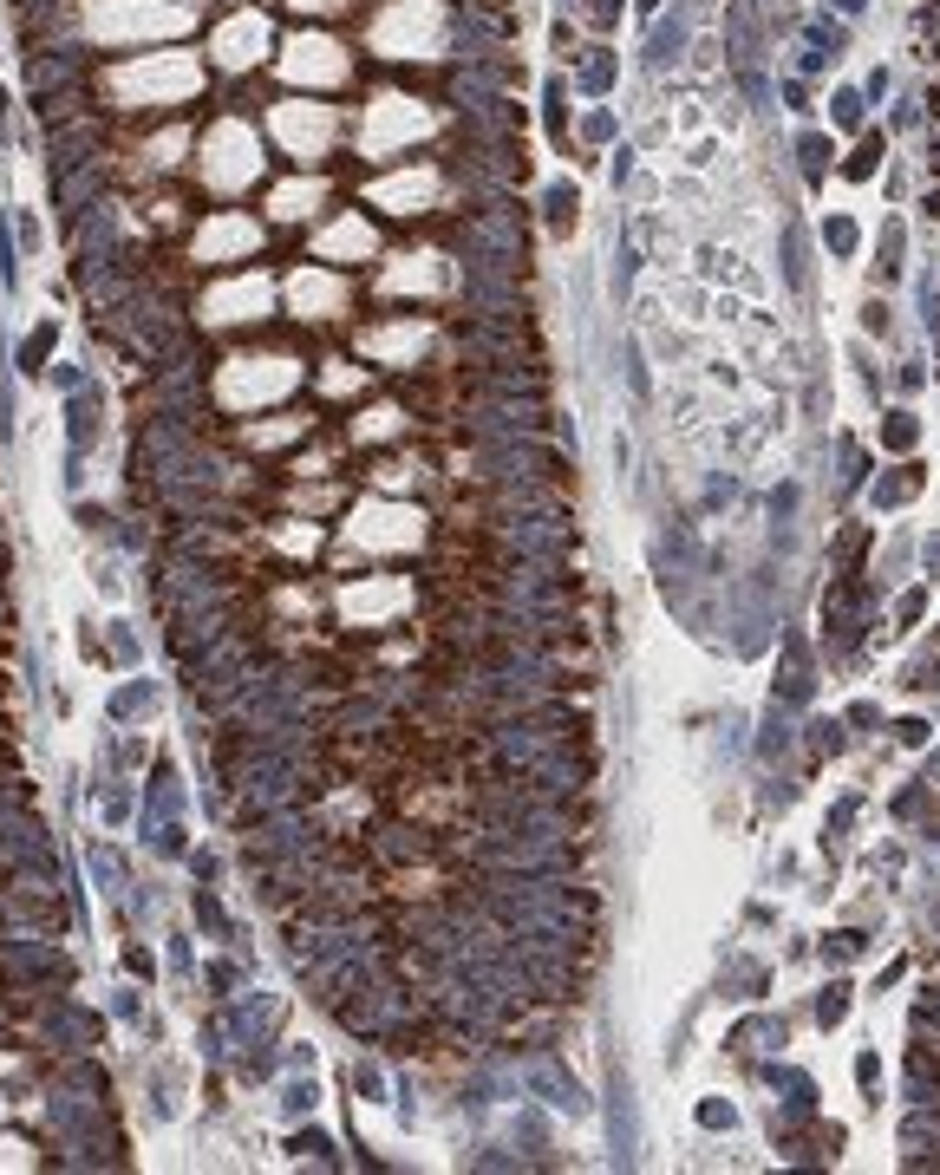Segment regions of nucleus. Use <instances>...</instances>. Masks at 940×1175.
<instances>
[{"instance_id": "nucleus-44", "label": "nucleus", "mask_w": 940, "mask_h": 1175, "mask_svg": "<svg viewBox=\"0 0 940 1175\" xmlns=\"http://www.w3.org/2000/svg\"><path fill=\"white\" fill-rule=\"evenodd\" d=\"M895 732H901V745H921V738H927V725H921V719H901Z\"/></svg>"}, {"instance_id": "nucleus-24", "label": "nucleus", "mask_w": 940, "mask_h": 1175, "mask_svg": "<svg viewBox=\"0 0 940 1175\" xmlns=\"http://www.w3.org/2000/svg\"><path fill=\"white\" fill-rule=\"evenodd\" d=\"M144 712H157V686L151 679H138V686H125L118 699H111V719H144Z\"/></svg>"}, {"instance_id": "nucleus-2", "label": "nucleus", "mask_w": 940, "mask_h": 1175, "mask_svg": "<svg viewBox=\"0 0 940 1175\" xmlns=\"http://www.w3.org/2000/svg\"><path fill=\"white\" fill-rule=\"evenodd\" d=\"M301 386V360L288 353H242L216 373V399L229 412H262V405H281L288 392Z\"/></svg>"}, {"instance_id": "nucleus-28", "label": "nucleus", "mask_w": 940, "mask_h": 1175, "mask_svg": "<svg viewBox=\"0 0 940 1175\" xmlns=\"http://www.w3.org/2000/svg\"><path fill=\"white\" fill-rule=\"evenodd\" d=\"M14 216H0V288H20V262H14Z\"/></svg>"}, {"instance_id": "nucleus-3", "label": "nucleus", "mask_w": 940, "mask_h": 1175, "mask_svg": "<svg viewBox=\"0 0 940 1175\" xmlns=\"http://www.w3.org/2000/svg\"><path fill=\"white\" fill-rule=\"evenodd\" d=\"M196 85H203V66L190 53H144V59L111 72V98L118 105H183Z\"/></svg>"}, {"instance_id": "nucleus-35", "label": "nucleus", "mask_w": 940, "mask_h": 1175, "mask_svg": "<svg viewBox=\"0 0 940 1175\" xmlns=\"http://www.w3.org/2000/svg\"><path fill=\"white\" fill-rule=\"evenodd\" d=\"M882 438H888V444H895V451H908V444H914V418H908V412H888V425H882Z\"/></svg>"}, {"instance_id": "nucleus-6", "label": "nucleus", "mask_w": 940, "mask_h": 1175, "mask_svg": "<svg viewBox=\"0 0 940 1175\" xmlns=\"http://www.w3.org/2000/svg\"><path fill=\"white\" fill-rule=\"evenodd\" d=\"M262 177V138H255L242 118H222V125H209L203 138V183L209 190H249V183Z\"/></svg>"}, {"instance_id": "nucleus-17", "label": "nucleus", "mask_w": 940, "mask_h": 1175, "mask_svg": "<svg viewBox=\"0 0 940 1175\" xmlns=\"http://www.w3.org/2000/svg\"><path fill=\"white\" fill-rule=\"evenodd\" d=\"M425 340H431V333L418 327V320H399V327H373L360 340V353H366V360H379V366H418Z\"/></svg>"}, {"instance_id": "nucleus-46", "label": "nucleus", "mask_w": 940, "mask_h": 1175, "mask_svg": "<svg viewBox=\"0 0 940 1175\" xmlns=\"http://www.w3.org/2000/svg\"><path fill=\"white\" fill-rule=\"evenodd\" d=\"M7 1071H14V1058H7V1051H0V1078H7Z\"/></svg>"}, {"instance_id": "nucleus-23", "label": "nucleus", "mask_w": 940, "mask_h": 1175, "mask_svg": "<svg viewBox=\"0 0 940 1175\" xmlns=\"http://www.w3.org/2000/svg\"><path fill=\"white\" fill-rule=\"evenodd\" d=\"M275 549H281V555H314V549H320V523H307V516L281 523V529H275Z\"/></svg>"}, {"instance_id": "nucleus-21", "label": "nucleus", "mask_w": 940, "mask_h": 1175, "mask_svg": "<svg viewBox=\"0 0 940 1175\" xmlns=\"http://www.w3.org/2000/svg\"><path fill=\"white\" fill-rule=\"evenodd\" d=\"M307 431V418H262V425H249V444L255 451H281V444H294Z\"/></svg>"}, {"instance_id": "nucleus-29", "label": "nucleus", "mask_w": 940, "mask_h": 1175, "mask_svg": "<svg viewBox=\"0 0 940 1175\" xmlns=\"http://www.w3.org/2000/svg\"><path fill=\"white\" fill-rule=\"evenodd\" d=\"M581 85H588V92H608V85H614V53H608V46L581 66Z\"/></svg>"}, {"instance_id": "nucleus-19", "label": "nucleus", "mask_w": 940, "mask_h": 1175, "mask_svg": "<svg viewBox=\"0 0 940 1175\" xmlns=\"http://www.w3.org/2000/svg\"><path fill=\"white\" fill-rule=\"evenodd\" d=\"M320 203H327V177H294V183H281V190L268 196V216L275 222H307Z\"/></svg>"}, {"instance_id": "nucleus-37", "label": "nucleus", "mask_w": 940, "mask_h": 1175, "mask_svg": "<svg viewBox=\"0 0 940 1175\" xmlns=\"http://www.w3.org/2000/svg\"><path fill=\"white\" fill-rule=\"evenodd\" d=\"M823 242H830L836 255H849V249H856V222H849V216H836L830 229H823Z\"/></svg>"}, {"instance_id": "nucleus-13", "label": "nucleus", "mask_w": 940, "mask_h": 1175, "mask_svg": "<svg viewBox=\"0 0 940 1175\" xmlns=\"http://www.w3.org/2000/svg\"><path fill=\"white\" fill-rule=\"evenodd\" d=\"M268 40H275V27H268V14H235L216 27V40H209V59H216L222 72H249L262 66Z\"/></svg>"}, {"instance_id": "nucleus-33", "label": "nucleus", "mask_w": 940, "mask_h": 1175, "mask_svg": "<svg viewBox=\"0 0 940 1175\" xmlns=\"http://www.w3.org/2000/svg\"><path fill=\"white\" fill-rule=\"evenodd\" d=\"M830 111H836V125H843V131H856V125H862V98H856V92H836V98H830Z\"/></svg>"}, {"instance_id": "nucleus-39", "label": "nucleus", "mask_w": 940, "mask_h": 1175, "mask_svg": "<svg viewBox=\"0 0 940 1175\" xmlns=\"http://www.w3.org/2000/svg\"><path fill=\"white\" fill-rule=\"evenodd\" d=\"M288 7H294V14H346L353 0H288Z\"/></svg>"}, {"instance_id": "nucleus-7", "label": "nucleus", "mask_w": 940, "mask_h": 1175, "mask_svg": "<svg viewBox=\"0 0 940 1175\" xmlns=\"http://www.w3.org/2000/svg\"><path fill=\"white\" fill-rule=\"evenodd\" d=\"M425 131H431V111L418 105V98L379 92L360 118V157H392V151H405V144H418Z\"/></svg>"}, {"instance_id": "nucleus-38", "label": "nucleus", "mask_w": 940, "mask_h": 1175, "mask_svg": "<svg viewBox=\"0 0 940 1175\" xmlns=\"http://www.w3.org/2000/svg\"><path fill=\"white\" fill-rule=\"evenodd\" d=\"M823 151H830L823 138H803V144H797V157H803V170H810V177H823Z\"/></svg>"}, {"instance_id": "nucleus-8", "label": "nucleus", "mask_w": 940, "mask_h": 1175, "mask_svg": "<svg viewBox=\"0 0 940 1175\" xmlns=\"http://www.w3.org/2000/svg\"><path fill=\"white\" fill-rule=\"evenodd\" d=\"M268 131L281 138V151H288V157H327L333 138H340V111L314 105V98H288V105H275Z\"/></svg>"}, {"instance_id": "nucleus-18", "label": "nucleus", "mask_w": 940, "mask_h": 1175, "mask_svg": "<svg viewBox=\"0 0 940 1175\" xmlns=\"http://www.w3.org/2000/svg\"><path fill=\"white\" fill-rule=\"evenodd\" d=\"M379 288L386 294H438L444 288V262L438 255H399V262L379 275Z\"/></svg>"}, {"instance_id": "nucleus-20", "label": "nucleus", "mask_w": 940, "mask_h": 1175, "mask_svg": "<svg viewBox=\"0 0 940 1175\" xmlns=\"http://www.w3.org/2000/svg\"><path fill=\"white\" fill-rule=\"evenodd\" d=\"M399 431H405L399 405H373V412L353 418V438H360V444H386V438H399Z\"/></svg>"}, {"instance_id": "nucleus-27", "label": "nucleus", "mask_w": 940, "mask_h": 1175, "mask_svg": "<svg viewBox=\"0 0 940 1175\" xmlns=\"http://www.w3.org/2000/svg\"><path fill=\"white\" fill-rule=\"evenodd\" d=\"M679 46H686V27H679V20H666V27L653 33V53H647V66H673V59H679Z\"/></svg>"}, {"instance_id": "nucleus-14", "label": "nucleus", "mask_w": 940, "mask_h": 1175, "mask_svg": "<svg viewBox=\"0 0 940 1175\" xmlns=\"http://www.w3.org/2000/svg\"><path fill=\"white\" fill-rule=\"evenodd\" d=\"M346 307V281L333 275V268H301V275L288 281V314L301 320H333Z\"/></svg>"}, {"instance_id": "nucleus-30", "label": "nucleus", "mask_w": 940, "mask_h": 1175, "mask_svg": "<svg viewBox=\"0 0 940 1175\" xmlns=\"http://www.w3.org/2000/svg\"><path fill=\"white\" fill-rule=\"evenodd\" d=\"M33 1162L40 1156H33L27 1136H0V1169H33Z\"/></svg>"}, {"instance_id": "nucleus-32", "label": "nucleus", "mask_w": 940, "mask_h": 1175, "mask_svg": "<svg viewBox=\"0 0 940 1175\" xmlns=\"http://www.w3.org/2000/svg\"><path fill=\"white\" fill-rule=\"evenodd\" d=\"M418 477V464L412 457H392V464H379V490H405Z\"/></svg>"}, {"instance_id": "nucleus-34", "label": "nucleus", "mask_w": 940, "mask_h": 1175, "mask_svg": "<svg viewBox=\"0 0 940 1175\" xmlns=\"http://www.w3.org/2000/svg\"><path fill=\"white\" fill-rule=\"evenodd\" d=\"M568 216H575V190L555 183V190H549V222H555V229H568Z\"/></svg>"}, {"instance_id": "nucleus-10", "label": "nucleus", "mask_w": 940, "mask_h": 1175, "mask_svg": "<svg viewBox=\"0 0 940 1175\" xmlns=\"http://www.w3.org/2000/svg\"><path fill=\"white\" fill-rule=\"evenodd\" d=\"M281 72H288L294 85H340L346 72H353V59H346V46L327 40V33H294V40L281 46Z\"/></svg>"}, {"instance_id": "nucleus-43", "label": "nucleus", "mask_w": 940, "mask_h": 1175, "mask_svg": "<svg viewBox=\"0 0 940 1175\" xmlns=\"http://www.w3.org/2000/svg\"><path fill=\"white\" fill-rule=\"evenodd\" d=\"M327 503H333V490H314V484L301 490V510H327Z\"/></svg>"}, {"instance_id": "nucleus-5", "label": "nucleus", "mask_w": 940, "mask_h": 1175, "mask_svg": "<svg viewBox=\"0 0 940 1175\" xmlns=\"http://www.w3.org/2000/svg\"><path fill=\"white\" fill-rule=\"evenodd\" d=\"M444 46V7L438 0H392L373 20V53L386 59H431Z\"/></svg>"}, {"instance_id": "nucleus-15", "label": "nucleus", "mask_w": 940, "mask_h": 1175, "mask_svg": "<svg viewBox=\"0 0 940 1175\" xmlns=\"http://www.w3.org/2000/svg\"><path fill=\"white\" fill-rule=\"evenodd\" d=\"M366 196H373V209H386V216H418V209H431V196H438V177H431V170H399V177H379Z\"/></svg>"}, {"instance_id": "nucleus-36", "label": "nucleus", "mask_w": 940, "mask_h": 1175, "mask_svg": "<svg viewBox=\"0 0 940 1175\" xmlns=\"http://www.w3.org/2000/svg\"><path fill=\"white\" fill-rule=\"evenodd\" d=\"M105 823L111 830H125L131 823V790H105Z\"/></svg>"}, {"instance_id": "nucleus-11", "label": "nucleus", "mask_w": 940, "mask_h": 1175, "mask_svg": "<svg viewBox=\"0 0 940 1175\" xmlns=\"http://www.w3.org/2000/svg\"><path fill=\"white\" fill-rule=\"evenodd\" d=\"M255 249H262V222L242 216V209H222V216H209L203 229H196V242H190L196 262H249Z\"/></svg>"}, {"instance_id": "nucleus-9", "label": "nucleus", "mask_w": 940, "mask_h": 1175, "mask_svg": "<svg viewBox=\"0 0 940 1175\" xmlns=\"http://www.w3.org/2000/svg\"><path fill=\"white\" fill-rule=\"evenodd\" d=\"M412 608V588L392 575H366V581H346L340 588V621L346 627H386Z\"/></svg>"}, {"instance_id": "nucleus-25", "label": "nucleus", "mask_w": 940, "mask_h": 1175, "mask_svg": "<svg viewBox=\"0 0 940 1175\" xmlns=\"http://www.w3.org/2000/svg\"><path fill=\"white\" fill-rule=\"evenodd\" d=\"M360 386H366V373L346 366V360H327V373H320V392H327V399H353Z\"/></svg>"}, {"instance_id": "nucleus-40", "label": "nucleus", "mask_w": 940, "mask_h": 1175, "mask_svg": "<svg viewBox=\"0 0 940 1175\" xmlns=\"http://www.w3.org/2000/svg\"><path fill=\"white\" fill-rule=\"evenodd\" d=\"M875 157H882V144H875V138H869V144H862V151H856V157H849V177H869V170H875Z\"/></svg>"}, {"instance_id": "nucleus-47", "label": "nucleus", "mask_w": 940, "mask_h": 1175, "mask_svg": "<svg viewBox=\"0 0 940 1175\" xmlns=\"http://www.w3.org/2000/svg\"><path fill=\"white\" fill-rule=\"evenodd\" d=\"M0 1117H7V1097H0Z\"/></svg>"}, {"instance_id": "nucleus-26", "label": "nucleus", "mask_w": 940, "mask_h": 1175, "mask_svg": "<svg viewBox=\"0 0 940 1175\" xmlns=\"http://www.w3.org/2000/svg\"><path fill=\"white\" fill-rule=\"evenodd\" d=\"M183 151H190V138H183V131H177V125H170V131H157V138H151V144H144V157H151V164H157V170H170V164H183Z\"/></svg>"}, {"instance_id": "nucleus-16", "label": "nucleus", "mask_w": 940, "mask_h": 1175, "mask_svg": "<svg viewBox=\"0 0 940 1175\" xmlns=\"http://www.w3.org/2000/svg\"><path fill=\"white\" fill-rule=\"evenodd\" d=\"M373 249H379V235H373V222H366V216H340V222H327V229L314 235V255H320V262H366Z\"/></svg>"}, {"instance_id": "nucleus-41", "label": "nucleus", "mask_w": 940, "mask_h": 1175, "mask_svg": "<svg viewBox=\"0 0 940 1175\" xmlns=\"http://www.w3.org/2000/svg\"><path fill=\"white\" fill-rule=\"evenodd\" d=\"M849 1012V986H830V999H823V1025H836Z\"/></svg>"}, {"instance_id": "nucleus-4", "label": "nucleus", "mask_w": 940, "mask_h": 1175, "mask_svg": "<svg viewBox=\"0 0 940 1175\" xmlns=\"http://www.w3.org/2000/svg\"><path fill=\"white\" fill-rule=\"evenodd\" d=\"M346 542L366 555H405L425 542V516L412 510V503L399 497H366L353 503V516H346Z\"/></svg>"}, {"instance_id": "nucleus-12", "label": "nucleus", "mask_w": 940, "mask_h": 1175, "mask_svg": "<svg viewBox=\"0 0 940 1175\" xmlns=\"http://www.w3.org/2000/svg\"><path fill=\"white\" fill-rule=\"evenodd\" d=\"M275 307V288L268 275H235V281H216L203 294V320L209 327H242V320H262Z\"/></svg>"}, {"instance_id": "nucleus-1", "label": "nucleus", "mask_w": 940, "mask_h": 1175, "mask_svg": "<svg viewBox=\"0 0 940 1175\" xmlns=\"http://www.w3.org/2000/svg\"><path fill=\"white\" fill-rule=\"evenodd\" d=\"M183 27H190V7H170V0H85V33L105 46H144Z\"/></svg>"}, {"instance_id": "nucleus-42", "label": "nucleus", "mask_w": 940, "mask_h": 1175, "mask_svg": "<svg viewBox=\"0 0 940 1175\" xmlns=\"http://www.w3.org/2000/svg\"><path fill=\"white\" fill-rule=\"evenodd\" d=\"M862 954V934H836L830 940V960H856Z\"/></svg>"}, {"instance_id": "nucleus-45", "label": "nucleus", "mask_w": 940, "mask_h": 1175, "mask_svg": "<svg viewBox=\"0 0 940 1175\" xmlns=\"http://www.w3.org/2000/svg\"><path fill=\"white\" fill-rule=\"evenodd\" d=\"M7 105H14V98H7V92H0V131H7Z\"/></svg>"}, {"instance_id": "nucleus-31", "label": "nucleus", "mask_w": 940, "mask_h": 1175, "mask_svg": "<svg viewBox=\"0 0 940 1175\" xmlns=\"http://www.w3.org/2000/svg\"><path fill=\"white\" fill-rule=\"evenodd\" d=\"M914 490H921V477H908V470H901V477H882V484H875V503H908Z\"/></svg>"}, {"instance_id": "nucleus-22", "label": "nucleus", "mask_w": 940, "mask_h": 1175, "mask_svg": "<svg viewBox=\"0 0 940 1175\" xmlns=\"http://www.w3.org/2000/svg\"><path fill=\"white\" fill-rule=\"evenodd\" d=\"M59 346V320H40V327L27 333V346H20V373H46V353Z\"/></svg>"}]
</instances>
